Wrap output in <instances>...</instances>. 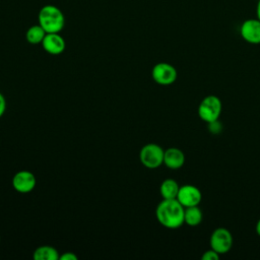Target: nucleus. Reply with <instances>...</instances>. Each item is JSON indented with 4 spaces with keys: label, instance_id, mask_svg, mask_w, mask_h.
Wrapping results in <instances>:
<instances>
[{
    "label": "nucleus",
    "instance_id": "obj_1",
    "mask_svg": "<svg viewBox=\"0 0 260 260\" xmlns=\"http://www.w3.org/2000/svg\"><path fill=\"white\" fill-rule=\"evenodd\" d=\"M185 207L177 199H162L156 206L155 216L165 228L175 230L184 224Z\"/></svg>",
    "mask_w": 260,
    "mask_h": 260
},
{
    "label": "nucleus",
    "instance_id": "obj_2",
    "mask_svg": "<svg viewBox=\"0 0 260 260\" xmlns=\"http://www.w3.org/2000/svg\"><path fill=\"white\" fill-rule=\"evenodd\" d=\"M39 24L47 34L60 32L65 25L63 12L55 5L48 4L41 8L38 15Z\"/></svg>",
    "mask_w": 260,
    "mask_h": 260
},
{
    "label": "nucleus",
    "instance_id": "obj_3",
    "mask_svg": "<svg viewBox=\"0 0 260 260\" xmlns=\"http://www.w3.org/2000/svg\"><path fill=\"white\" fill-rule=\"evenodd\" d=\"M222 110V104L218 96L210 94L205 96L198 106V116L206 123H212L218 120Z\"/></svg>",
    "mask_w": 260,
    "mask_h": 260
},
{
    "label": "nucleus",
    "instance_id": "obj_4",
    "mask_svg": "<svg viewBox=\"0 0 260 260\" xmlns=\"http://www.w3.org/2000/svg\"><path fill=\"white\" fill-rule=\"evenodd\" d=\"M165 150L156 143H147L139 151L140 162L147 169H156L164 164Z\"/></svg>",
    "mask_w": 260,
    "mask_h": 260
},
{
    "label": "nucleus",
    "instance_id": "obj_5",
    "mask_svg": "<svg viewBox=\"0 0 260 260\" xmlns=\"http://www.w3.org/2000/svg\"><path fill=\"white\" fill-rule=\"evenodd\" d=\"M210 248L219 255L226 254L233 246V236L225 228L215 229L210 236Z\"/></svg>",
    "mask_w": 260,
    "mask_h": 260
},
{
    "label": "nucleus",
    "instance_id": "obj_6",
    "mask_svg": "<svg viewBox=\"0 0 260 260\" xmlns=\"http://www.w3.org/2000/svg\"><path fill=\"white\" fill-rule=\"evenodd\" d=\"M151 76L155 83L160 85L173 84L178 76L176 68L167 62L155 64L151 70Z\"/></svg>",
    "mask_w": 260,
    "mask_h": 260
},
{
    "label": "nucleus",
    "instance_id": "obj_7",
    "mask_svg": "<svg viewBox=\"0 0 260 260\" xmlns=\"http://www.w3.org/2000/svg\"><path fill=\"white\" fill-rule=\"evenodd\" d=\"M176 199L186 208L190 206L199 205L202 199V194L198 187L187 184L180 186Z\"/></svg>",
    "mask_w": 260,
    "mask_h": 260
},
{
    "label": "nucleus",
    "instance_id": "obj_8",
    "mask_svg": "<svg viewBox=\"0 0 260 260\" xmlns=\"http://www.w3.org/2000/svg\"><path fill=\"white\" fill-rule=\"evenodd\" d=\"M37 185V179L35 175L26 170L15 173L12 178V187L19 193H29Z\"/></svg>",
    "mask_w": 260,
    "mask_h": 260
},
{
    "label": "nucleus",
    "instance_id": "obj_9",
    "mask_svg": "<svg viewBox=\"0 0 260 260\" xmlns=\"http://www.w3.org/2000/svg\"><path fill=\"white\" fill-rule=\"evenodd\" d=\"M240 34L247 43L252 45L260 44V20L257 17L246 19L240 27Z\"/></svg>",
    "mask_w": 260,
    "mask_h": 260
},
{
    "label": "nucleus",
    "instance_id": "obj_10",
    "mask_svg": "<svg viewBox=\"0 0 260 260\" xmlns=\"http://www.w3.org/2000/svg\"><path fill=\"white\" fill-rule=\"evenodd\" d=\"M42 47L48 54L59 55L64 52L66 43L63 37L59 35V32H50L46 34L42 42Z\"/></svg>",
    "mask_w": 260,
    "mask_h": 260
},
{
    "label": "nucleus",
    "instance_id": "obj_11",
    "mask_svg": "<svg viewBox=\"0 0 260 260\" xmlns=\"http://www.w3.org/2000/svg\"><path fill=\"white\" fill-rule=\"evenodd\" d=\"M185 164L184 152L177 147H170L165 150L164 165L172 170H178Z\"/></svg>",
    "mask_w": 260,
    "mask_h": 260
},
{
    "label": "nucleus",
    "instance_id": "obj_12",
    "mask_svg": "<svg viewBox=\"0 0 260 260\" xmlns=\"http://www.w3.org/2000/svg\"><path fill=\"white\" fill-rule=\"evenodd\" d=\"M180 186L174 179L168 178L164 180L159 186V193L162 199H176Z\"/></svg>",
    "mask_w": 260,
    "mask_h": 260
},
{
    "label": "nucleus",
    "instance_id": "obj_13",
    "mask_svg": "<svg viewBox=\"0 0 260 260\" xmlns=\"http://www.w3.org/2000/svg\"><path fill=\"white\" fill-rule=\"evenodd\" d=\"M32 258L35 260H58L60 258V254L56 248L44 245L38 247L34 251Z\"/></svg>",
    "mask_w": 260,
    "mask_h": 260
},
{
    "label": "nucleus",
    "instance_id": "obj_14",
    "mask_svg": "<svg viewBox=\"0 0 260 260\" xmlns=\"http://www.w3.org/2000/svg\"><path fill=\"white\" fill-rule=\"evenodd\" d=\"M202 219H203V213H202L199 205L190 206V207L185 208L184 223H186L190 226H196L201 223Z\"/></svg>",
    "mask_w": 260,
    "mask_h": 260
},
{
    "label": "nucleus",
    "instance_id": "obj_15",
    "mask_svg": "<svg viewBox=\"0 0 260 260\" xmlns=\"http://www.w3.org/2000/svg\"><path fill=\"white\" fill-rule=\"evenodd\" d=\"M45 29L40 24L31 25L25 32V39L26 41L31 45H38L42 44L45 36H46Z\"/></svg>",
    "mask_w": 260,
    "mask_h": 260
},
{
    "label": "nucleus",
    "instance_id": "obj_16",
    "mask_svg": "<svg viewBox=\"0 0 260 260\" xmlns=\"http://www.w3.org/2000/svg\"><path fill=\"white\" fill-rule=\"evenodd\" d=\"M219 254L217 252H215L214 250H212L211 248L207 251L204 252V254L201 256L202 260H217L219 258Z\"/></svg>",
    "mask_w": 260,
    "mask_h": 260
},
{
    "label": "nucleus",
    "instance_id": "obj_17",
    "mask_svg": "<svg viewBox=\"0 0 260 260\" xmlns=\"http://www.w3.org/2000/svg\"><path fill=\"white\" fill-rule=\"evenodd\" d=\"M59 259H61V260H77L78 257L73 252H64L63 254L60 255Z\"/></svg>",
    "mask_w": 260,
    "mask_h": 260
},
{
    "label": "nucleus",
    "instance_id": "obj_18",
    "mask_svg": "<svg viewBox=\"0 0 260 260\" xmlns=\"http://www.w3.org/2000/svg\"><path fill=\"white\" fill-rule=\"evenodd\" d=\"M6 111V99L5 96L0 92V118L4 115Z\"/></svg>",
    "mask_w": 260,
    "mask_h": 260
},
{
    "label": "nucleus",
    "instance_id": "obj_19",
    "mask_svg": "<svg viewBox=\"0 0 260 260\" xmlns=\"http://www.w3.org/2000/svg\"><path fill=\"white\" fill-rule=\"evenodd\" d=\"M256 16H257V18L260 20V0H258V2H257V6H256Z\"/></svg>",
    "mask_w": 260,
    "mask_h": 260
},
{
    "label": "nucleus",
    "instance_id": "obj_20",
    "mask_svg": "<svg viewBox=\"0 0 260 260\" xmlns=\"http://www.w3.org/2000/svg\"><path fill=\"white\" fill-rule=\"evenodd\" d=\"M256 233H257V235L260 237V218L258 219V221H257V223H256Z\"/></svg>",
    "mask_w": 260,
    "mask_h": 260
}]
</instances>
